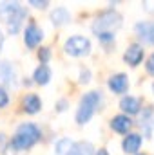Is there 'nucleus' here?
I'll list each match as a JSON object with an SVG mask.
<instances>
[{
  "label": "nucleus",
  "instance_id": "1",
  "mask_svg": "<svg viewBox=\"0 0 154 155\" xmlns=\"http://www.w3.org/2000/svg\"><path fill=\"white\" fill-rule=\"evenodd\" d=\"M42 137V132L38 130L37 124L33 123H24L16 128V134L13 137V141L9 143V146L15 150V152H24V150H29L33 144H37Z\"/></svg>",
  "mask_w": 154,
  "mask_h": 155
},
{
  "label": "nucleus",
  "instance_id": "2",
  "mask_svg": "<svg viewBox=\"0 0 154 155\" xmlns=\"http://www.w3.org/2000/svg\"><path fill=\"white\" fill-rule=\"evenodd\" d=\"M26 16H27V11L20 4H4V5H0V22L7 24V31L11 35L18 33Z\"/></svg>",
  "mask_w": 154,
  "mask_h": 155
},
{
  "label": "nucleus",
  "instance_id": "3",
  "mask_svg": "<svg viewBox=\"0 0 154 155\" xmlns=\"http://www.w3.org/2000/svg\"><path fill=\"white\" fill-rule=\"evenodd\" d=\"M121 27V15L120 13H116L113 9H109V11H105V13H102L96 20H94V24H93V33L96 35V36H100V35H105V33H114L116 29H120Z\"/></svg>",
  "mask_w": 154,
  "mask_h": 155
},
{
  "label": "nucleus",
  "instance_id": "4",
  "mask_svg": "<svg viewBox=\"0 0 154 155\" xmlns=\"http://www.w3.org/2000/svg\"><path fill=\"white\" fill-rule=\"evenodd\" d=\"M100 101H102V96H100V92H94V90L89 92V94H85L82 97V101L78 105V110H76V123L78 124H85L93 117L94 110L100 105Z\"/></svg>",
  "mask_w": 154,
  "mask_h": 155
},
{
  "label": "nucleus",
  "instance_id": "5",
  "mask_svg": "<svg viewBox=\"0 0 154 155\" xmlns=\"http://www.w3.org/2000/svg\"><path fill=\"white\" fill-rule=\"evenodd\" d=\"M64 49L69 56H85L91 52V41L83 36H71L65 41Z\"/></svg>",
  "mask_w": 154,
  "mask_h": 155
},
{
  "label": "nucleus",
  "instance_id": "6",
  "mask_svg": "<svg viewBox=\"0 0 154 155\" xmlns=\"http://www.w3.org/2000/svg\"><path fill=\"white\" fill-rule=\"evenodd\" d=\"M134 31L143 43L154 45V22H140V24H136Z\"/></svg>",
  "mask_w": 154,
  "mask_h": 155
},
{
  "label": "nucleus",
  "instance_id": "7",
  "mask_svg": "<svg viewBox=\"0 0 154 155\" xmlns=\"http://www.w3.org/2000/svg\"><path fill=\"white\" fill-rule=\"evenodd\" d=\"M42 38H44L42 29H40L37 24H29V25H27V29H26V36H24L26 45H27L29 49H35L40 41H42Z\"/></svg>",
  "mask_w": 154,
  "mask_h": 155
},
{
  "label": "nucleus",
  "instance_id": "8",
  "mask_svg": "<svg viewBox=\"0 0 154 155\" xmlns=\"http://www.w3.org/2000/svg\"><path fill=\"white\" fill-rule=\"evenodd\" d=\"M0 83L5 87L16 85V72L9 61H0Z\"/></svg>",
  "mask_w": 154,
  "mask_h": 155
},
{
  "label": "nucleus",
  "instance_id": "9",
  "mask_svg": "<svg viewBox=\"0 0 154 155\" xmlns=\"http://www.w3.org/2000/svg\"><path fill=\"white\" fill-rule=\"evenodd\" d=\"M125 61L131 65V67H136V65H140V61L143 60V47L142 45H138V43H132V45H129V49H127V52H125Z\"/></svg>",
  "mask_w": 154,
  "mask_h": 155
},
{
  "label": "nucleus",
  "instance_id": "10",
  "mask_svg": "<svg viewBox=\"0 0 154 155\" xmlns=\"http://www.w3.org/2000/svg\"><path fill=\"white\" fill-rule=\"evenodd\" d=\"M120 108H121L125 114H129V116H134V114H138V112H140V108H142V101H140L138 97L125 96V97L120 101Z\"/></svg>",
  "mask_w": 154,
  "mask_h": 155
},
{
  "label": "nucleus",
  "instance_id": "11",
  "mask_svg": "<svg viewBox=\"0 0 154 155\" xmlns=\"http://www.w3.org/2000/svg\"><path fill=\"white\" fill-rule=\"evenodd\" d=\"M109 88L116 94H125L129 88V79L125 74H116L109 79Z\"/></svg>",
  "mask_w": 154,
  "mask_h": 155
},
{
  "label": "nucleus",
  "instance_id": "12",
  "mask_svg": "<svg viewBox=\"0 0 154 155\" xmlns=\"http://www.w3.org/2000/svg\"><path fill=\"white\" fill-rule=\"evenodd\" d=\"M142 146V135L140 134H129L123 139V152L125 153H136Z\"/></svg>",
  "mask_w": 154,
  "mask_h": 155
},
{
  "label": "nucleus",
  "instance_id": "13",
  "mask_svg": "<svg viewBox=\"0 0 154 155\" xmlns=\"http://www.w3.org/2000/svg\"><path fill=\"white\" fill-rule=\"evenodd\" d=\"M131 126H132V121L127 116H116V117H113V121H111V128H113L114 132H118V134H127Z\"/></svg>",
  "mask_w": 154,
  "mask_h": 155
},
{
  "label": "nucleus",
  "instance_id": "14",
  "mask_svg": "<svg viewBox=\"0 0 154 155\" xmlns=\"http://www.w3.org/2000/svg\"><path fill=\"white\" fill-rule=\"evenodd\" d=\"M71 20V15H69V11L65 9V7H56L53 13H51V22L54 24V25H64V24H67Z\"/></svg>",
  "mask_w": 154,
  "mask_h": 155
},
{
  "label": "nucleus",
  "instance_id": "15",
  "mask_svg": "<svg viewBox=\"0 0 154 155\" xmlns=\"http://www.w3.org/2000/svg\"><path fill=\"white\" fill-rule=\"evenodd\" d=\"M40 108H42V103H40V97L35 94H29L24 97V110L27 114H37Z\"/></svg>",
  "mask_w": 154,
  "mask_h": 155
},
{
  "label": "nucleus",
  "instance_id": "16",
  "mask_svg": "<svg viewBox=\"0 0 154 155\" xmlns=\"http://www.w3.org/2000/svg\"><path fill=\"white\" fill-rule=\"evenodd\" d=\"M35 83H38V85H47L49 83V79H51V71H49V67L47 65H40L38 69L35 71Z\"/></svg>",
  "mask_w": 154,
  "mask_h": 155
},
{
  "label": "nucleus",
  "instance_id": "17",
  "mask_svg": "<svg viewBox=\"0 0 154 155\" xmlns=\"http://www.w3.org/2000/svg\"><path fill=\"white\" fill-rule=\"evenodd\" d=\"M73 146H75V143L71 139H60L56 143V155H67Z\"/></svg>",
  "mask_w": 154,
  "mask_h": 155
},
{
  "label": "nucleus",
  "instance_id": "18",
  "mask_svg": "<svg viewBox=\"0 0 154 155\" xmlns=\"http://www.w3.org/2000/svg\"><path fill=\"white\" fill-rule=\"evenodd\" d=\"M38 58H40V61H42V65H45V63L49 61V58H51V49L42 47L38 51Z\"/></svg>",
  "mask_w": 154,
  "mask_h": 155
},
{
  "label": "nucleus",
  "instance_id": "19",
  "mask_svg": "<svg viewBox=\"0 0 154 155\" xmlns=\"http://www.w3.org/2000/svg\"><path fill=\"white\" fill-rule=\"evenodd\" d=\"M7 103H9V96H7L5 88H4V87H0V108H4Z\"/></svg>",
  "mask_w": 154,
  "mask_h": 155
},
{
  "label": "nucleus",
  "instance_id": "20",
  "mask_svg": "<svg viewBox=\"0 0 154 155\" xmlns=\"http://www.w3.org/2000/svg\"><path fill=\"white\" fill-rule=\"evenodd\" d=\"M89 79H91L89 69H82V72H80V83H89Z\"/></svg>",
  "mask_w": 154,
  "mask_h": 155
},
{
  "label": "nucleus",
  "instance_id": "21",
  "mask_svg": "<svg viewBox=\"0 0 154 155\" xmlns=\"http://www.w3.org/2000/svg\"><path fill=\"white\" fill-rule=\"evenodd\" d=\"M145 67H147V72L154 76V54L149 58V60H147V65H145Z\"/></svg>",
  "mask_w": 154,
  "mask_h": 155
},
{
  "label": "nucleus",
  "instance_id": "22",
  "mask_svg": "<svg viewBox=\"0 0 154 155\" xmlns=\"http://www.w3.org/2000/svg\"><path fill=\"white\" fill-rule=\"evenodd\" d=\"M98 38H100V41H103V43H109V41H113V40H114V35L105 33V35H100Z\"/></svg>",
  "mask_w": 154,
  "mask_h": 155
},
{
  "label": "nucleus",
  "instance_id": "23",
  "mask_svg": "<svg viewBox=\"0 0 154 155\" xmlns=\"http://www.w3.org/2000/svg\"><path fill=\"white\" fill-rule=\"evenodd\" d=\"M31 4H33V5H37V7H40V9H44V7L47 5V2H45V0H44V2H38V0H31Z\"/></svg>",
  "mask_w": 154,
  "mask_h": 155
},
{
  "label": "nucleus",
  "instance_id": "24",
  "mask_svg": "<svg viewBox=\"0 0 154 155\" xmlns=\"http://www.w3.org/2000/svg\"><path fill=\"white\" fill-rule=\"evenodd\" d=\"M67 155H82V152L78 150V144H75V146L69 150V153H67Z\"/></svg>",
  "mask_w": 154,
  "mask_h": 155
},
{
  "label": "nucleus",
  "instance_id": "25",
  "mask_svg": "<svg viewBox=\"0 0 154 155\" xmlns=\"http://www.w3.org/2000/svg\"><path fill=\"white\" fill-rule=\"evenodd\" d=\"M96 155H109V153H107V150H100Z\"/></svg>",
  "mask_w": 154,
  "mask_h": 155
},
{
  "label": "nucleus",
  "instance_id": "26",
  "mask_svg": "<svg viewBox=\"0 0 154 155\" xmlns=\"http://www.w3.org/2000/svg\"><path fill=\"white\" fill-rule=\"evenodd\" d=\"M2 45H4V36H2V33H0V51H2Z\"/></svg>",
  "mask_w": 154,
  "mask_h": 155
},
{
  "label": "nucleus",
  "instance_id": "27",
  "mask_svg": "<svg viewBox=\"0 0 154 155\" xmlns=\"http://www.w3.org/2000/svg\"><path fill=\"white\" fill-rule=\"evenodd\" d=\"M2 141H4V139H2V135H0V146H2Z\"/></svg>",
  "mask_w": 154,
  "mask_h": 155
},
{
  "label": "nucleus",
  "instance_id": "28",
  "mask_svg": "<svg viewBox=\"0 0 154 155\" xmlns=\"http://www.w3.org/2000/svg\"><path fill=\"white\" fill-rule=\"evenodd\" d=\"M152 92H154V85H152Z\"/></svg>",
  "mask_w": 154,
  "mask_h": 155
},
{
  "label": "nucleus",
  "instance_id": "29",
  "mask_svg": "<svg viewBox=\"0 0 154 155\" xmlns=\"http://www.w3.org/2000/svg\"><path fill=\"white\" fill-rule=\"evenodd\" d=\"M152 126H154V124H152Z\"/></svg>",
  "mask_w": 154,
  "mask_h": 155
}]
</instances>
